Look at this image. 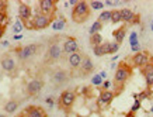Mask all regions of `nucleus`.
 Instances as JSON below:
<instances>
[{
  "label": "nucleus",
  "instance_id": "obj_20",
  "mask_svg": "<svg viewBox=\"0 0 153 117\" xmlns=\"http://www.w3.org/2000/svg\"><path fill=\"white\" fill-rule=\"evenodd\" d=\"M125 34H126V28L125 27H121V28H118L117 31H114V38H115L117 44H121V42L124 41Z\"/></svg>",
  "mask_w": 153,
  "mask_h": 117
},
{
  "label": "nucleus",
  "instance_id": "obj_5",
  "mask_svg": "<svg viewBox=\"0 0 153 117\" xmlns=\"http://www.w3.org/2000/svg\"><path fill=\"white\" fill-rule=\"evenodd\" d=\"M74 98H76V94L72 90H65L63 93L60 94V99H59L60 106L63 109H70L74 103Z\"/></svg>",
  "mask_w": 153,
  "mask_h": 117
},
{
  "label": "nucleus",
  "instance_id": "obj_34",
  "mask_svg": "<svg viewBox=\"0 0 153 117\" xmlns=\"http://www.w3.org/2000/svg\"><path fill=\"white\" fill-rule=\"evenodd\" d=\"M118 50H120V44H117V42H112V44H111V52H110V54H115Z\"/></svg>",
  "mask_w": 153,
  "mask_h": 117
},
{
  "label": "nucleus",
  "instance_id": "obj_24",
  "mask_svg": "<svg viewBox=\"0 0 153 117\" xmlns=\"http://www.w3.org/2000/svg\"><path fill=\"white\" fill-rule=\"evenodd\" d=\"M66 26V21L63 19H58L55 20L53 23H52V28L55 30V31H60V30H63Z\"/></svg>",
  "mask_w": 153,
  "mask_h": 117
},
{
  "label": "nucleus",
  "instance_id": "obj_10",
  "mask_svg": "<svg viewBox=\"0 0 153 117\" xmlns=\"http://www.w3.org/2000/svg\"><path fill=\"white\" fill-rule=\"evenodd\" d=\"M31 14H33V10H31V7H30V6L25 4V3H20V6H19V16H20V19L27 23L28 20L31 19Z\"/></svg>",
  "mask_w": 153,
  "mask_h": 117
},
{
  "label": "nucleus",
  "instance_id": "obj_41",
  "mask_svg": "<svg viewBox=\"0 0 153 117\" xmlns=\"http://www.w3.org/2000/svg\"><path fill=\"white\" fill-rule=\"evenodd\" d=\"M7 45H9V42H7V41H3V42H1V47H7Z\"/></svg>",
  "mask_w": 153,
  "mask_h": 117
},
{
  "label": "nucleus",
  "instance_id": "obj_32",
  "mask_svg": "<svg viewBox=\"0 0 153 117\" xmlns=\"http://www.w3.org/2000/svg\"><path fill=\"white\" fill-rule=\"evenodd\" d=\"M6 21H7V16H6V13L3 10H0V27H4Z\"/></svg>",
  "mask_w": 153,
  "mask_h": 117
},
{
  "label": "nucleus",
  "instance_id": "obj_38",
  "mask_svg": "<svg viewBox=\"0 0 153 117\" xmlns=\"http://www.w3.org/2000/svg\"><path fill=\"white\" fill-rule=\"evenodd\" d=\"M3 35H4V27H0V40H1Z\"/></svg>",
  "mask_w": 153,
  "mask_h": 117
},
{
  "label": "nucleus",
  "instance_id": "obj_33",
  "mask_svg": "<svg viewBox=\"0 0 153 117\" xmlns=\"http://www.w3.org/2000/svg\"><path fill=\"white\" fill-rule=\"evenodd\" d=\"M94 55H96V56H102V55H104L101 45H97V47H94Z\"/></svg>",
  "mask_w": 153,
  "mask_h": 117
},
{
  "label": "nucleus",
  "instance_id": "obj_37",
  "mask_svg": "<svg viewBox=\"0 0 153 117\" xmlns=\"http://www.w3.org/2000/svg\"><path fill=\"white\" fill-rule=\"evenodd\" d=\"M47 103H48V106H53V98H48Z\"/></svg>",
  "mask_w": 153,
  "mask_h": 117
},
{
  "label": "nucleus",
  "instance_id": "obj_42",
  "mask_svg": "<svg viewBox=\"0 0 153 117\" xmlns=\"http://www.w3.org/2000/svg\"><path fill=\"white\" fill-rule=\"evenodd\" d=\"M125 117H135V114H134V113H128Z\"/></svg>",
  "mask_w": 153,
  "mask_h": 117
},
{
  "label": "nucleus",
  "instance_id": "obj_36",
  "mask_svg": "<svg viewBox=\"0 0 153 117\" xmlns=\"http://www.w3.org/2000/svg\"><path fill=\"white\" fill-rule=\"evenodd\" d=\"M110 82H102V88H104V90H108V88H110Z\"/></svg>",
  "mask_w": 153,
  "mask_h": 117
},
{
  "label": "nucleus",
  "instance_id": "obj_21",
  "mask_svg": "<svg viewBox=\"0 0 153 117\" xmlns=\"http://www.w3.org/2000/svg\"><path fill=\"white\" fill-rule=\"evenodd\" d=\"M131 48H132V51L138 52L140 50V44L138 41V34L136 33H132L131 34Z\"/></svg>",
  "mask_w": 153,
  "mask_h": 117
},
{
  "label": "nucleus",
  "instance_id": "obj_7",
  "mask_svg": "<svg viewBox=\"0 0 153 117\" xmlns=\"http://www.w3.org/2000/svg\"><path fill=\"white\" fill-rule=\"evenodd\" d=\"M77 48H79V42L77 40H74L73 37H69L66 38L65 42H63V52L70 55V54H74V52H77Z\"/></svg>",
  "mask_w": 153,
  "mask_h": 117
},
{
  "label": "nucleus",
  "instance_id": "obj_17",
  "mask_svg": "<svg viewBox=\"0 0 153 117\" xmlns=\"http://www.w3.org/2000/svg\"><path fill=\"white\" fill-rule=\"evenodd\" d=\"M143 75H145V79H146V83L149 86H152L153 85V65L152 64H148V65L145 66Z\"/></svg>",
  "mask_w": 153,
  "mask_h": 117
},
{
  "label": "nucleus",
  "instance_id": "obj_4",
  "mask_svg": "<svg viewBox=\"0 0 153 117\" xmlns=\"http://www.w3.org/2000/svg\"><path fill=\"white\" fill-rule=\"evenodd\" d=\"M129 76H131V69L125 65H121L120 68L117 69L114 79H115V83L121 85V83H124V82H126V80L129 79Z\"/></svg>",
  "mask_w": 153,
  "mask_h": 117
},
{
  "label": "nucleus",
  "instance_id": "obj_39",
  "mask_svg": "<svg viewBox=\"0 0 153 117\" xmlns=\"http://www.w3.org/2000/svg\"><path fill=\"white\" fill-rule=\"evenodd\" d=\"M77 3H79L77 0H70V4H72V6H76V4H77Z\"/></svg>",
  "mask_w": 153,
  "mask_h": 117
},
{
  "label": "nucleus",
  "instance_id": "obj_12",
  "mask_svg": "<svg viewBox=\"0 0 153 117\" xmlns=\"http://www.w3.org/2000/svg\"><path fill=\"white\" fill-rule=\"evenodd\" d=\"M53 9H55V3L52 0H39V10L42 11V14L49 16L52 14Z\"/></svg>",
  "mask_w": 153,
  "mask_h": 117
},
{
  "label": "nucleus",
  "instance_id": "obj_18",
  "mask_svg": "<svg viewBox=\"0 0 153 117\" xmlns=\"http://www.w3.org/2000/svg\"><path fill=\"white\" fill-rule=\"evenodd\" d=\"M25 113H27V117H45L44 110L39 107H35V106L28 107L27 110H25Z\"/></svg>",
  "mask_w": 153,
  "mask_h": 117
},
{
  "label": "nucleus",
  "instance_id": "obj_23",
  "mask_svg": "<svg viewBox=\"0 0 153 117\" xmlns=\"http://www.w3.org/2000/svg\"><path fill=\"white\" fill-rule=\"evenodd\" d=\"M90 44L93 45V47H97V45H101L102 44V37L101 34H94V35H90Z\"/></svg>",
  "mask_w": 153,
  "mask_h": 117
},
{
  "label": "nucleus",
  "instance_id": "obj_15",
  "mask_svg": "<svg viewBox=\"0 0 153 117\" xmlns=\"http://www.w3.org/2000/svg\"><path fill=\"white\" fill-rule=\"evenodd\" d=\"M1 68L6 70V72H13L14 68H16V64H14V59L11 56H4L1 59Z\"/></svg>",
  "mask_w": 153,
  "mask_h": 117
},
{
  "label": "nucleus",
  "instance_id": "obj_13",
  "mask_svg": "<svg viewBox=\"0 0 153 117\" xmlns=\"http://www.w3.org/2000/svg\"><path fill=\"white\" fill-rule=\"evenodd\" d=\"M149 64V55L146 52H136L134 55L135 66H146Z\"/></svg>",
  "mask_w": 153,
  "mask_h": 117
},
{
  "label": "nucleus",
  "instance_id": "obj_26",
  "mask_svg": "<svg viewBox=\"0 0 153 117\" xmlns=\"http://www.w3.org/2000/svg\"><path fill=\"white\" fill-rule=\"evenodd\" d=\"M100 23H107V21H111V10H108V11H102L100 16H98V20Z\"/></svg>",
  "mask_w": 153,
  "mask_h": 117
},
{
  "label": "nucleus",
  "instance_id": "obj_46",
  "mask_svg": "<svg viewBox=\"0 0 153 117\" xmlns=\"http://www.w3.org/2000/svg\"><path fill=\"white\" fill-rule=\"evenodd\" d=\"M150 112H152V113H153V107H152V109H150Z\"/></svg>",
  "mask_w": 153,
  "mask_h": 117
},
{
  "label": "nucleus",
  "instance_id": "obj_8",
  "mask_svg": "<svg viewBox=\"0 0 153 117\" xmlns=\"http://www.w3.org/2000/svg\"><path fill=\"white\" fill-rule=\"evenodd\" d=\"M68 79H69V76H68V74H66L63 69L55 70V72L52 74V76H51L52 83L58 85V86H60V85H63L65 82H68Z\"/></svg>",
  "mask_w": 153,
  "mask_h": 117
},
{
  "label": "nucleus",
  "instance_id": "obj_44",
  "mask_svg": "<svg viewBox=\"0 0 153 117\" xmlns=\"http://www.w3.org/2000/svg\"><path fill=\"white\" fill-rule=\"evenodd\" d=\"M150 30L153 31V20H152V23H150Z\"/></svg>",
  "mask_w": 153,
  "mask_h": 117
},
{
  "label": "nucleus",
  "instance_id": "obj_19",
  "mask_svg": "<svg viewBox=\"0 0 153 117\" xmlns=\"http://www.w3.org/2000/svg\"><path fill=\"white\" fill-rule=\"evenodd\" d=\"M135 17V13L131 9H122L121 10V21H125V23H129L132 21Z\"/></svg>",
  "mask_w": 153,
  "mask_h": 117
},
{
  "label": "nucleus",
  "instance_id": "obj_3",
  "mask_svg": "<svg viewBox=\"0 0 153 117\" xmlns=\"http://www.w3.org/2000/svg\"><path fill=\"white\" fill-rule=\"evenodd\" d=\"M37 50H38V47L35 44H30V45H25L24 48H21L19 51L20 61H28L30 58H33L37 54Z\"/></svg>",
  "mask_w": 153,
  "mask_h": 117
},
{
  "label": "nucleus",
  "instance_id": "obj_2",
  "mask_svg": "<svg viewBox=\"0 0 153 117\" xmlns=\"http://www.w3.org/2000/svg\"><path fill=\"white\" fill-rule=\"evenodd\" d=\"M52 23V20L49 16H45V14H37L33 20V24H34V30H44V28H47L49 24Z\"/></svg>",
  "mask_w": 153,
  "mask_h": 117
},
{
  "label": "nucleus",
  "instance_id": "obj_22",
  "mask_svg": "<svg viewBox=\"0 0 153 117\" xmlns=\"http://www.w3.org/2000/svg\"><path fill=\"white\" fill-rule=\"evenodd\" d=\"M19 109V103L16 102V100H10V102H7V103L4 104V112L6 113H14L16 110Z\"/></svg>",
  "mask_w": 153,
  "mask_h": 117
},
{
  "label": "nucleus",
  "instance_id": "obj_43",
  "mask_svg": "<svg viewBox=\"0 0 153 117\" xmlns=\"http://www.w3.org/2000/svg\"><path fill=\"white\" fill-rule=\"evenodd\" d=\"M100 76H101V78H105L107 74H105V72H101V74H100Z\"/></svg>",
  "mask_w": 153,
  "mask_h": 117
},
{
  "label": "nucleus",
  "instance_id": "obj_25",
  "mask_svg": "<svg viewBox=\"0 0 153 117\" xmlns=\"http://www.w3.org/2000/svg\"><path fill=\"white\" fill-rule=\"evenodd\" d=\"M101 28H102V24L100 23V21H96V23H93V26L90 27V30H88V34H90V35L98 34L100 31H101Z\"/></svg>",
  "mask_w": 153,
  "mask_h": 117
},
{
  "label": "nucleus",
  "instance_id": "obj_31",
  "mask_svg": "<svg viewBox=\"0 0 153 117\" xmlns=\"http://www.w3.org/2000/svg\"><path fill=\"white\" fill-rule=\"evenodd\" d=\"M91 83L96 85V86H100V85H102V78L100 76V74L98 75H94L93 79H91Z\"/></svg>",
  "mask_w": 153,
  "mask_h": 117
},
{
  "label": "nucleus",
  "instance_id": "obj_27",
  "mask_svg": "<svg viewBox=\"0 0 153 117\" xmlns=\"http://www.w3.org/2000/svg\"><path fill=\"white\" fill-rule=\"evenodd\" d=\"M121 21V10H111V23L117 24Z\"/></svg>",
  "mask_w": 153,
  "mask_h": 117
},
{
  "label": "nucleus",
  "instance_id": "obj_6",
  "mask_svg": "<svg viewBox=\"0 0 153 117\" xmlns=\"http://www.w3.org/2000/svg\"><path fill=\"white\" fill-rule=\"evenodd\" d=\"M62 54H63V50L60 48L59 44H58V42L52 44L51 47H49V50H48V61L49 62L58 61V59H60Z\"/></svg>",
  "mask_w": 153,
  "mask_h": 117
},
{
  "label": "nucleus",
  "instance_id": "obj_9",
  "mask_svg": "<svg viewBox=\"0 0 153 117\" xmlns=\"http://www.w3.org/2000/svg\"><path fill=\"white\" fill-rule=\"evenodd\" d=\"M42 86H44V83H42V80L39 79H33V80H30L27 85V92L28 94H37L41 92L42 89Z\"/></svg>",
  "mask_w": 153,
  "mask_h": 117
},
{
  "label": "nucleus",
  "instance_id": "obj_35",
  "mask_svg": "<svg viewBox=\"0 0 153 117\" xmlns=\"http://www.w3.org/2000/svg\"><path fill=\"white\" fill-rule=\"evenodd\" d=\"M139 107H140V102H139V100H136V102H135V104L132 106V109H131V113L136 112V110H138Z\"/></svg>",
  "mask_w": 153,
  "mask_h": 117
},
{
  "label": "nucleus",
  "instance_id": "obj_40",
  "mask_svg": "<svg viewBox=\"0 0 153 117\" xmlns=\"http://www.w3.org/2000/svg\"><path fill=\"white\" fill-rule=\"evenodd\" d=\"M23 38V35H20V34H17V35H14V40H21Z\"/></svg>",
  "mask_w": 153,
  "mask_h": 117
},
{
  "label": "nucleus",
  "instance_id": "obj_45",
  "mask_svg": "<svg viewBox=\"0 0 153 117\" xmlns=\"http://www.w3.org/2000/svg\"><path fill=\"white\" fill-rule=\"evenodd\" d=\"M0 117H6V116H4V114H0Z\"/></svg>",
  "mask_w": 153,
  "mask_h": 117
},
{
  "label": "nucleus",
  "instance_id": "obj_30",
  "mask_svg": "<svg viewBox=\"0 0 153 117\" xmlns=\"http://www.w3.org/2000/svg\"><path fill=\"white\" fill-rule=\"evenodd\" d=\"M101 48H102L104 55L110 54V52H111V42H102V44H101Z\"/></svg>",
  "mask_w": 153,
  "mask_h": 117
},
{
  "label": "nucleus",
  "instance_id": "obj_14",
  "mask_svg": "<svg viewBox=\"0 0 153 117\" xmlns=\"http://www.w3.org/2000/svg\"><path fill=\"white\" fill-rule=\"evenodd\" d=\"M80 69H82V74H83V75H87L90 72H93V69H94L93 61H91L88 56L84 55L83 62H82V65H80Z\"/></svg>",
  "mask_w": 153,
  "mask_h": 117
},
{
  "label": "nucleus",
  "instance_id": "obj_11",
  "mask_svg": "<svg viewBox=\"0 0 153 117\" xmlns=\"http://www.w3.org/2000/svg\"><path fill=\"white\" fill-rule=\"evenodd\" d=\"M83 58H84L83 54H80V52H74V54H70L69 55L68 61H69V65L72 66V68L77 69V68H80V65H82Z\"/></svg>",
  "mask_w": 153,
  "mask_h": 117
},
{
  "label": "nucleus",
  "instance_id": "obj_1",
  "mask_svg": "<svg viewBox=\"0 0 153 117\" xmlns=\"http://www.w3.org/2000/svg\"><path fill=\"white\" fill-rule=\"evenodd\" d=\"M88 16H90V6H88L86 2H79L77 4L74 6L72 17H73V20L76 23H83V21H86V20L88 19Z\"/></svg>",
  "mask_w": 153,
  "mask_h": 117
},
{
  "label": "nucleus",
  "instance_id": "obj_28",
  "mask_svg": "<svg viewBox=\"0 0 153 117\" xmlns=\"http://www.w3.org/2000/svg\"><path fill=\"white\" fill-rule=\"evenodd\" d=\"M23 28H24V24L21 23V21H16L13 26V33L14 34H19L23 31Z\"/></svg>",
  "mask_w": 153,
  "mask_h": 117
},
{
  "label": "nucleus",
  "instance_id": "obj_29",
  "mask_svg": "<svg viewBox=\"0 0 153 117\" xmlns=\"http://www.w3.org/2000/svg\"><path fill=\"white\" fill-rule=\"evenodd\" d=\"M90 7L93 10H101L102 7H104V3H101V2H90Z\"/></svg>",
  "mask_w": 153,
  "mask_h": 117
},
{
  "label": "nucleus",
  "instance_id": "obj_16",
  "mask_svg": "<svg viewBox=\"0 0 153 117\" xmlns=\"http://www.w3.org/2000/svg\"><path fill=\"white\" fill-rule=\"evenodd\" d=\"M112 99H114V93H112L111 90H102L101 93H100V98H98V103L108 104L112 102Z\"/></svg>",
  "mask_w": 153,
  "mask_h": 117
}]
</instances>
